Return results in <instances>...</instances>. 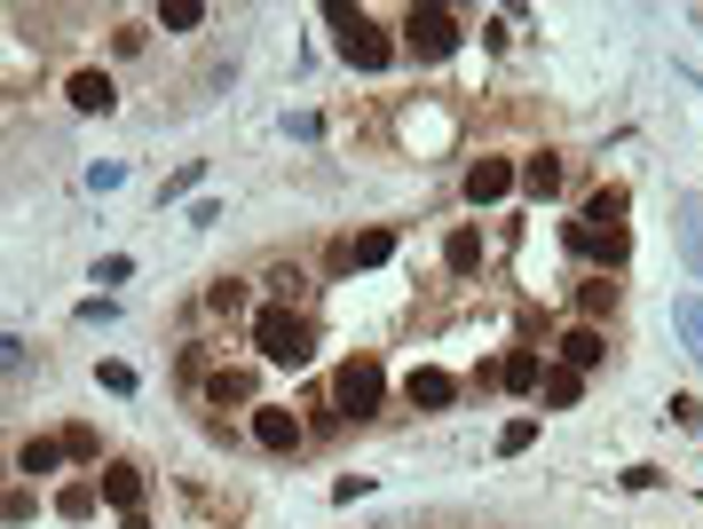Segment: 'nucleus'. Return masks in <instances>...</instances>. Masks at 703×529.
Here are the masks:
<instances>
[{
    "mask_svg": "<svg viewBox=\"0 0 703 529\" xmlns=\"http://www.w3.org/2000/svg\"><path fill=\"white\" fill-rule=\"evenodd\" d=\"M253 443H261V451H277V459L301 451V419H293L285 403H261V411H253Z\"/></svg>",
    "mask_w": 703,
    "mask_h": 529,
    "instance_id": "6",
    "label": "nucleus"
},
{
    "mask_svg": "<svg viewBox=\"0 0 703 529\" xmlns=\"http://www.w3.org/2000/svg\"><path fill=\"white\" fill-rule=\"evenodd\" d=\"M380 395H388V372H380L372 356H348V364L332 372V403H340V419H372Z\"/></svg>",
    "mask_w": 703,
    "mask_h": 529,
    "instance_id": "3",
    "label": "nucleus"
},
{
    "mask_svg": "<svg viewBox=\"0 0 703 529\" xmlns=\"http://www.w3.org/2000/svg\"><path fill=\"white\" fill-rule=\"evenodd\" d=\"M127 529H150V521H143V513H127Z\"/></svg>",
    "mask_w": 703,
    "mask_h": 529,
    "instance_id": "24",
    "label": "nucleus"
},
{
    "mask_svg": "<svg viewBox=\"0 0 703 529\" xmlns=\"http://www.w3.org/2000/svg\"><path fill=\"white\" fill-rule=\"evenodd\" d=\"M585 395V372H569V364H546V380H538V403L546 411H569Z\"/></svg>",
    "mask_w": 703,
    "mask_h": 529,
    "instance_id": "14",
    "label": "nucleus"
},
{
    "mask_svg": "<svg viewBox=\"0 0 703 529\" xmlns=\"http://www.w3.org/2000/svg\"><path fill=\"white\" fill-rule=\"evenodd\" d=\"M64 467V443H56V434H32V443L17 451V474H56Z\"/></svg>",
    "mask_w": 703,
    "mask_h": 529,
    "instance_id": "18",
    "label": "nucleus"
},
{
    "mask_svg": "<svg viewBox=\"0 0 703 529\" xmlns=\"http://www.w3.org/2000/svg\"><path fill=\"white\" fill-rule=\"evenodd\" d=\"M601 356H608V340H601V324H569V332H562V364H569V372H593Z\"/></svg>",
    "mask_w": 703,
    "mask_h": 529,
    "instance_id": "12",
    "label": "nucleus"
},
{
    "mask_svg": "<svg viewBox=\"0 0 703 529\" xmlns=\"http://www.w3.org/2000/svg\"><path fill=\"white\" fill-rule=\"evenodd\" d=\"M96 498H104V506H119V513H135V506H143V467H127V459H119V467H104V474H96Z\"/></svg>",
    "mask_w": 703,
    "mask_h": 529,
    "instance_id": "8",
    "label": "nucleus"
},
{
    "mask_svg": "<svg viewBox=\"0 0 703 529\" xmlns=\"http://www.w3.org/2000/svg\"><path fill=\"white\" fill-rule=\"evenodd\" d=\"M56 443H64V459H96V451H104V443H96V427H64Z\"/></svg>",
    "mask_w": 703,
    "mask_h": 529,
    "instance_id": "23",
    "label": "nucleus"
},
{
    "mask_svg": "<svg viewBox=\"0 0 703 529\" xmlns=\"http://www.w3.org/2000/svg\"><path fill=\"white\" fill-rule=\"evenodd\" d=\"M96 506H104V498H96V482H71V490L56 498V513H64V521H96Z\"/></svg>",
    "mask_w": 703,
    "mask_h": 529,
    "instance_id": "19",
    "label": "nucleus"
},
{
    "mask_svg": "<svg viewBox=\"0 0 703 529\" xmlns=\"http://www.w3.org/2000/svg\"><path fill=\"white\" fill-rule=\"evenodd\" d=\"M451 395H459V380L435 372V364H419V372L403 380V403H411V411H451Z\"/></svg>",
    "mask_w": 703,
    "mask_h": 529,
    "instance_id": "7",
    "label": "nucleus"
},
{
    "mask_svg": "<svg viewBox=\"0 0 703 529\" xmlns=\"http://www.w3.org/2000/svg\"><path fill=\"white\" fill-rule=\"evenodd\" d=\"M538 380H546V356H538V347H514V356H498V388L538 395Z\"/></svg>",
    "mask_w": 703,
    "mask_h": 529,
    "instance_id": "11",
    "label": "nucleus"
},
{
    "mask_svg": "<svg viewBox=\"0 0 703 529\" xmlns=\"http://www.w3.org/2000/svg\"><path fill=\"white\" fill-rule=\"evenodd\" d=\"M388 253H396V237H388V229H364V237L340 245V270H380Z\"/></svg>",
    "mask_w": 703,
    "mask_h": 529,
    "instance_id": "13",
    "label": "nucleus"
},
{
    "mask_svg": "<svg viewBox=\"0 0 703 529\" xmlns=\"http://www.w3.org/2000/svg\"><path fill=\"white\" fill-rule=\"evenodd\" d=\"M506 190H514V166H506V158H475V166H467V198H475V206H498Z\"/></svg>",
    "mask_w": 703,
    "mask_h": 529,
    "instance_id": "10",
    "label": "nucleus"
},
{
    "mask_svg": "<svg viewBox=\"0 0 703 529\" xmlns=\"http://www.w3.org/2000/svg\"><path fill=\"white\" fill-rule=\"evenodd\" d=\"M608 308H617V285H608V277H585V285H577V324H601Z\"/></svg>",
    "mask_w": 703,
    "mask_h": 529,
    "instance_id": "17",
    "label": "nucleus"
},
{
    "mask_svg": "<svg viewBox=\"0 0 703 529\" xmlns=\"http://www.w3.org/2000/svg\"><path fill=\"white\" fill-rule=\"evenodd\" d=\"M324 17H332V32H340V56L357 63V71H388V63H396V40H388V32H380L364 9H340V0H332Z\"/></svg>",
    "mask_w": 703,
    "mask_h": 529,
    "instance_id": "1",
    "label": "nucleus"
},
{
    "mask_svg": "<svg viewBox=\"0 0 703 529\" xmlns=\"http://www.w3.org/2000/svg\"><path fill=\"white\" fill-rule=\"evenodd\" d=\"M309 340H316V332H309V316H293L285 301L253 316V347H261L270 364H309Z\"/></svg>",
    "mask_w": 703,
    "mask_h": 529,
    "instance_id": "2",
    "label": "nucleus"
},
{
    "mask_svg": "<svg viewBox=\"0 0 703 529\" xmlns=\"http://www.w3.org/2000/svg\"><path fill=\"white\" fill-rule=\"evenodd\" d=\"M514 183L530 190V198H554V190H562V158H554V150H538L530 166H514Z\"/></svg>",
    "mask_w": 703,
    "mask_h": 529,
    "instance_id": "16",
    "label": "nucleus"
},
{
    "mask_svg": "<svg viewBox=\"0 0 703 529\" xmlns=\"http://www.w3.org/2000/svg\"><path fill=\"white\" fill-rule=\"evenodd\" d=\"M538 443V419H506V434H498V451L514 459V451H530Z\"/></svg>",
    "mask_w": 703,
    "mask_h": 529,
    "instance_id": "22",
    "label": "nucleus"
},
{
    "mask_svg": "<svg viewBox=\"0 0 703 529\" xmlns=\"http://www.w3.org/2000/svg\"><path fill=\"white\" fill-rule=\"evenodd\" d=\"M443 270H451V277H475V270H482V229H451V237H443Z\"/></svg>",
    "mask_w": 703,
    "mask_h": 529,
    "instance_id": "15",
    "label": "nucleus"
},
{
    "mask_svg": "<svg viewBox=\"0 0 703 529\" xmlns=\"http://www.w3.org/2000/svg\"><path fill=\"white\" fill-rule=\"evenodd\" d=\"M245 395H253L245 372H206V403H245Z\"/></svg>",
    "mask_w": 703,
    "mask_h": 529,
    "instance_id": "20",
    "label": "nucleus"
},
{
    "mask_svg": "<svg viewBox=\"0 0 703 529\" xmlns=\"http://www.w3.org/2000/svg\"><path fill=\"white\" fill-rule=\"evenodd\" d=\"M64 96H71V111L96 119V111H111V104H119V87H111V71H71Z\"/></svg>",
    "mask_w": 703,
    "mask_h": 529,
    "instance_id": "9",
    "label": "nucleus"
},
{
    "mask_svg": "<svg viewBox=\"0 0 703 529\" xmlns=\"http://www.w3.org/2000/svg\"><path fill=\"white\" fill-rule=\"evenodd\" d=\"M403 48L411 56H451L459 48V17L451 9H411L403 17Z\"/></svg>",
    "mask_w": 703,
    "mask_h": 529,
    "instance_id": "4",
    "label": "nucleus"
},
{
    "mask_svg": "<svg viewBox=\"0 0 703 529\" xmlns=\"http://www.w3.org/2000/svg\"><path fill=\"white\" fill-rule=\"evenodd\" d=\"M158 25H166V32H198V25H206V9H198V0H166Z\"/></svg>",
    "mask_w": 703,
    "mask_h": 529,
    "instance_id": "21",
    "label": "nucleus"
},
{
    "mask_svg": "<svg viewBox=\"0 0 703 529\" xmlns=\"http://www.w3.org/2000/svg\"><path fill=\"white\" fill-rule=\"evenodd\" d=\"M569 245L585 253V261H601V270H617V261H625V222H569Z\"/></svg>",
    "mask_w": 703,
    "mask_h": 529,
    "instance_id": "5",
    "label": "nucleus"
}]
</instances>
